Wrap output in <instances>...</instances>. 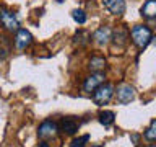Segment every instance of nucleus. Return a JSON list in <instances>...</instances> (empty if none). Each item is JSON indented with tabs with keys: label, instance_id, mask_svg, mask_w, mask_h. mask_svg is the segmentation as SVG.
Masks as SVG:
<instances>
[{
	"label": "nucleus",
	"instance_id": "nucleus-1",
	"mask_svg": "<svg viewBox=\"0 0 156 147\" xmlns=\"http://www.w3.org/2000/svg\"><path fill=\"white\" fill-rule=\"evenodd\" d=\"M132 41L135 43V46L138 49H145L153 39V33L148 26H143V24H136V26L132 28Z\"/></svg>",
	"mask_w": 156,
	"mask_h": 147
},
{
	"label": "nucleus",
	"instance_id": "nucleus-2",
	"mask_svg": "<svg viewBox=\"0 0 156 147\" xmlns=\"http://www.w3.org/2000/svg\"><path fill=\"white\" fill-rule=\"evenodd\" d=\"M112 95H114V87L109 85V83H106V85H99L96 88L94 95H93V100H94L96 105H107V103L111 101Z\"/></svg>",
	"mask_w": 156,
	"mask_h": 147
},
{
	"label": "nucleus",
	"instance_id": "nucleus-3",
	"mask_svg": "<svg viewBox=\"0 0 156 147\" xmlns=\"http://www.w3.org/2000/svg\"><path fill=\"white\" fill-rule=\"evenodd\" d=\"M0 23H2V26H5V29H8V31H16L20 28L16 15L13 12H10V10H7V8H0Z\"/></svg>",
	"mask_w": 156,
	"mask_h": 147
},
{
	"label": "nucleus",
	"instance_id": "nucleus-4",
	"mask_svg": "<svg viewBox=\"0 0 156 147\" xmlns=\"http://www.w3.org/2000/svg\"><path fill=\"white\" fill-rule=\"evenodd\" d=\"M31 41H33V36L28 29H24V28L16 29V36H15V46H16V49L23 51V49H26L31 44Z\"/></svg>",
	"mask_w": 156,
	"mask_h": 147
},
{
	"label": "nucleus",
	"instance_id": "nucleus-5",
	"mask_svg": "<svg viewBox=\"0 0 156 147\" xmlns=\"http://www.w3.org/2000/svg\"><path fill=\"white\" fill-rule=\"evenodd\" d=\"M115 95H117V101L120 105H127V103H130L135 98V88L130 85H120L117 87Z\"/></svg>",
	"mask_w": 156,
	"mask_h": 147
},
{
	"label": "nucleus",
	"instance_id": "nucleus-6",
	"mask_svg": "<svg viewBox=\"0 0 156 147\" xmlns=\"http://www.w3.org/2000/svg\"><path fill=\"white\" fill-rule=\"evenodd\" d=\"M57 131H58V129H57V124H55V123L51 121V119H46L41 126H39L37 136L41 137V139H51V137H55Z\"/></svg>",
	"mask_w": 156,
	"mask_h": 147
},
{
	"label": "nucleus",
	"instance_id": "nucleus-7",
	"mask_svg": "<svg viewBox=\"0 0 156 147\" xmlns=\"http://www.w3.org/2000/svg\"><path fill=\"white\" fill-rule=\"evenodd\" d=\"M102 82H104V75H102V74H93V75L86 77L85 83H83V90L91 93V92H94L99 85H102Z\"/></svg>",
	"mask_w": 156,
	"mask_h": 147
},
{
	"label": "nucleus",
	"instance_id": "nucleus-8",
	"mask_svg": "<svg viewBox=\"0 0 156 147\" xmlns=\"http://www.w3.org/2000/svg\"><path fill=\"white\" fill-rule=\"evenodd\" d=\"M101 2L112 15H122L125 12V0H101Z\"/></svg>",
	"mask_w": 156,
	"mask_h": 147
},
{
	"label": "nucleus",
	"instance_id": "nucleus-9",
	"mask_svg": "<svg viewBox=\"0 0 156 147\" xmlns=\"http://www.w3.org/2000/svg\"><path fill=\"white\" fill-rule=\"evenodd\" d=\"M111 28L109 26H101V28H98L96 29V33L93 34V38H94V41L99 44V46H106L107 43L111 41Z\"/></svg>",
	"mask_w": 156,
	"mask_h": 147
},
{
	"label": "nucleus",
	"instance_id": "nucleus-10",
	"mask_svg": "<svg viewBox=\"0 0 156 147\" xmlns=\"http://www.w3.org/2000/svg\"><path fill=\"white\" fill-rule=\"evenodd\" d=\"M60 127H62V131L65 132V134L72 136L78 131V123L75 119H72V118H63L62 123H60Z\"/></svg>",
	"mask_w": 156,
	"mask_h": 147
},
{
	"label": "nucleus",
	"instance_id": "nucleus-11",
	"mask_svg": "<svg viewBox=\"0 0 156 147\" xmlns=\"http://www.w3.org/2000/svg\"><path fill=\"white\" fill-rule=\"evenodd\" d=\"M141 15L145 18H156V0H146L141 7Z\"/></svg>",
	"mask_w": 156,
	"mask_h": 147
},
{
	"label": "nucleus",
	"instance_id": "nucleus-12",
	"mask_svg": "<svg viewBox=\"0 0 156 147\" xmlns=\"http://www.w3.org/2000/svg\"><path fill=\"white\" fill-rule=\"evenodd\" d=\"M10 51H12V41H10V38L0 34V59H5L10 54Z\"/></svg>",
	"mask_w": 156,
	"mask_h": 147
},
{
	"label": "nucleus",
	"instance_id": "nucleus-13",
	"mask_svg": "<svg viewBox=\"0 0 156 147\" xmlns=\"http://www.w3.org/2000/svg\"><path fill=\"white\" fill-rule=\"evenodd\" d=\"M106 67V59L104 57H91L90 61V69L94 72H99Z\"/></svg>",
	"mask_w": 156,
	"mask_h": 147
},
{
	"label": "nucleus",
	"instance_id": "nucleus-14",
	"mask_svg": "<svg viewBox=\"0 0 156 147\" xmlns=\"http://www.w3.org/2000/svg\"><path fill=\"white\" fill-rule=\"evenodd\" d=\"M115 119V115L112 111H102L99 113V123L102 126H111Z\"/></svg>",
	"mask_w": 156,
	"mask_h": 147
},
{
	"label": "nucleus",
	"instance_id": "nucleus-15",
	"mask_svg": "<svg viewBox=\"0 0 156 147\" xmlns=\"http://www.w3.org/2000/svg\"><path fill=\"white\" fill-rule=\"evenodd\" d=\"M143 136H145V139H146V141H151V142L156 141V119L150 124V127L145 131V134H143Z\"/></svg>",
	"mask_w": 156,
	"mask_h": 147
},
{
	"label": "nucleus",
	"instance_id": "nucleus-16",
	"mask_svg": "<svg viewBox=\"0 0 156 147\" xmlns=\"http://www.w3.org/2000/svg\"><path fill=\"white\" fill-rule=\"evenodd\" d=\"M72 17H73V20H75L78 24L86 23V13L83 12V10H73V12H72Z\"/></svg>",
	"mask_w": 156,
	"mask_h": 147
},
{
	"label": "nucleus",
	"instance_id": "nucleus-17",
	"mask_svg": "<svg viewBox=\"0 0 156 147\" xmlns=\"http://www.w3.org/2000/svg\"><path fill=\"white\" fill-rule=\"evenodd\" d=\"M90 141V136L85 134V136H81V137H78V139H73L72 141V147H85V144Z\"/></svg>",
	"mask_w": 156,
	"mask_h": 147
},
{
	"label": "nucleus",
	"instance_id": "nucleus-18",
	"mask_svg": "<svg viewBox=\"0 0 156 147\" xmlns=\"http://www.w3.org/2000/svg\"><path fill=\"white\" fill-rule=\"evenodd\" d=\"M83 38H91V36H90V34H88L86 31H78L76 36H75V43H78L80 46H85L88 41H86V39H83Z\"/></svg>",
	"mask_w": 156,
	"mask_h": 147
},
{
	"label": "nucleus",
	"instance_id": "nucleus-19",
	"mask_svg": "<svg viewBox=\"0 0 156 147\" xmlns=\"http://www.w3.org/2000/svg\"><path fill=\"white\" fill-rule=\"evenodd\" d=\"M117 39H119L120 44L124 46L125 39H127V31H124V29H117V31H115V41H117Z\"/></svg>",
	"mask_w": 156,
	"mask_h": 147
},
{
	"label": "nucleus",
	"instance_id": "nucleus-20",
	"mask_svg": "<svg viewBox=\"0 0 156 147\" xmlns=\"http://www.w3.org/2000/svg\"><path fill=\"white\" fill-rule=\"evenodd\" d=\"M39 147H49V144H46V142H42V144L39 145Z\"/></svg>",
	"mask_w": 156,
	"mask_h": 147
},
{
	"label": "nucleus",
	"instance_id": "nucleus-21",
	"mask_svg": "<svg viewBox=\"0 0 156 147\" xmlns=\"http://www.w3.org/2000/svg\"><path fill=\"white\" fill-rule=\"evenodd\" d=\"M151 41H154V44H156V38H154V39H151Z\"/></svg>",
	"mask_w": 156,
	"mask_h": 147
},
{
	"label": "nucleus",
	"instance_id": "nucleus-22",
	"mask_svg": "<svg viewBox=\"0 0 156 147\" xmlns=\"http://www.w3.org/2000/svg\"><path fill=\"white\" fill-rule=\"evenodd\" d=\"M57 2H62V0H57Z\"/></svg>",
	"mask_w": 156,
	"mask_h": 147
},
{
	"label": "nucleus",
	"instance_id": "nucleus-23",
	"mask_svg": "<svg viewBox=\"0 0 156 147\" xmlns=\"http://www.w3.org/2000/svg\"><path fill=\"white\" fill-rule=\"evenodd\" d=\"M150 147H154V145H150Z\"/></svg>",
	"mask_w": 156,
	"mask_h": 147
},
{
	"label": "nucleus",
	"instance_id": "nucleus-24",
	"mask_svg": "<svg viewBox=\"0 0 156 147\" xmlns=\"http://www.w3.org/2000/svg\"><path fill=\"white\" fill-rule=\"evenodd\" d=\"M96 147H101V145H96Z\"/></svg>",
	"mask_w": 156,
	"mask_h": 147
}]
</instances>
